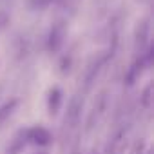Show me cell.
<instances>
[{
  "label": "cell",
  "mask_w": 154,
  "mask_h": 154,
  "mask_svg": "<svg viewBox=\"0 0 154 154\" xmlns=\"http://www.w3.org/2000/svg\"><path fill=\"white\" fill-rule=\"evenodd\" d=\"M26 138H27L31 143L40 145V147H45V145H49V143L53 141L51 132H49L45 127H42V125H35V127H31V129L26 132Z\"/></svg>",
  "instance_id": "6da1fadb"
},
{
  "label": "cell",
  "mask_w": 154,
  "mask_h": 154,
  "mask_svg": "<svg viewBox=\"0 0 154 154\" xmlns=\"http://www.w3.org/2000/svg\"><path fill=\"white\" fill-rule=\"evenodd\" d=\"M80 111H82V102H80V98H72V102H71V105H69V111H67V116H65V125H67V123H69V127L78 125Z\"/></svg>",
  "instance_id": "7a4b0ae2"
},
{
  "label": "cell",
  "mask_w": 154,
  "mask_h": 154,
  "mask_svg": "<svg viewBox=\"0 0 154 154\" xmlns=\"http://www.w3.org/2000/svg\"><path fill=\"white\" fill-rule=\"evenodd\" d=\"M63 35H65V29L62 24H56L51 33H49V49L51 51H58L63 44Z\"/></svg>",
  "instance_id": "3957f363"
},
{
  "label": "cell",
  "mask_w": 154,
  "mask_h": 154,
  "mask_svg": "<svg viewBox=\"0 0 154 154\" xmlns=\"http://www.w3.org/2000/svg\"><path fill=\"white\" fill-rule=\"evenodd\" d=\"M62 107V91L58 87H53L49 91V96H47V109H49V114H56Z\"/></svg>",
  "instance_id": "277c9868"
},
{
  "label": "cell",
  "mask_w": 154,
  "mask_h": 154,
  "mask_svg": "<svg viewBox=\"0 0 154 154\" xmlns=\"http://www.w3.org/2000/svg\"><path fill=\"white\" fill-rule=\"evenodd\" d=\"M125 143H127V132L122 131V132H118V134L111 140L109 154H123V150H125Z\"/></svg>",
  "instance_id": "5b68a950"
},
{
  "label": "cell",
  "mask_w": 154,
  "mask_h": 154,
  "mask_svg": "<svg viewBox=\"0 0 154 154\" xmlns=\"http://www.w3.org/2000/svg\"><path fill=\"white\" fill-rule=\"evenodd\" d=\"M17 107H18V100H9V102H6L2 107H0V129H2L6 123H8V120L13 116V112L17 111Z\"/></svg>",
  "instance_id": "8992f818"
},
{
  "label": "cell",
  "mask_w": 154,
  "mask_h": 154,
  "mask_svg": "<svg viewBox=\"0 0 154 154\" xmlns=\"http://www.w3.org/2000/svg\"><path fill=\"white\" fill-rule=\"evenodd\" d=\"M51 2H53V0H29L31 8H35V9H42V8H47Z\"/></svg>",
  "instance_id": "52a82bcc"
},
{
  "label": "cell",
  "mask_w": 154,
  "mask_h": 154,
  "mask_svg": "<svg viewBox=\"0 0 154 154\" xmlns=\"http://www.w3.org/2000/svg\"><path fill=\"white\" fill-rule=\"evenodd\" d=\"M150 91H152V85H147L145 91H143V107L150 105Z\"/></svg>",
  "instance_id": "ba28073f"
},
{
  "label": "cell",
  "mask_w": 154,
  "mask_h": 154,
  "mask_svg": "<svg viewBox=\"0 0 154 154\" xmlns=\"http://www.w3.org/2000/svg\"><path fill=\"white\" fill-rule=\"evenodd\" d=\"M141 149H143V143H138V145L134 147V150H132V154H141Z\"/></svg>",
  "instance_id": "9c48e42d"
},
{
  "label": "cell",
  "mask_w": 154,
  "mask_h": 154,
  "mask_svg": "<svg viewBox=\"0 0 154 154\" xmlns=\"http://www.w3.org/2000/svg\"><path fill=\"white\" fill-rule=\"evenodd\" d=\"M6 22H8V18H6L4 15H0V27H4V26H6Z\"/></svg>",
  "instance_id": "30bf717a"
},
{
  "label": "cell",
  "mask_w": 154,
  "mask_h": 154,
  "mask_svg": "<svg viewBox=\"0 0 154 154\" xmlns=\"http://www.w3.org/2000/svg\"><path fill=\"white\" fill-rule=\"evenodd\" d=\"M40 154H45V152H40Z\"/></svg>",
  "instance_id": "8fae6325"
}]
</instances>
